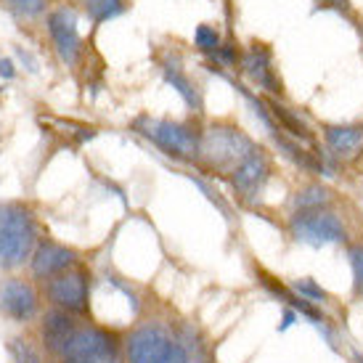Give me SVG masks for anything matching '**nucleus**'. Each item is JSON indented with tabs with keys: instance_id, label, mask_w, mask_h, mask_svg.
Listing matches in <instances>:
<instances>
[{
	"instance_id": "obj_1",
	"label": "nucleus",
	"mask_w": 363,
	"mask_h": 363,
	"mask_svg": "<svg viewBox=\"0 0 363 363\" xmlns=\"http://www.w3.org/2000/svg\"><path fill=\"white\" fill-rule=\"evenodd\" d=\"M260 143L233 122H212L202 130L199 164L212 175H231Z\"/></svg>"
},
{
	"instance_id": "obj_2",
	"label": "nucleus",
	"mask_w": 363,
	"mask_h": 363,
	"mask_svg": "<svg viewBox=\"0 0 363 363\" xmlns=\"http://www.w3.org/2000/svg\"><path fill=\"white\" fill-rule=\"evenodd\" d=\"M125 363H186L178 329L162 321H143L122 340Z\"/></svg>"
},
{
	"instance_id": "obj_3",
	"label": "nucleus",
	"mask_w": 363,
	"mask_h": 363,
	"mask_svg": "<svg viewBox=\"0 0 363 363\" xmlns=\"http://www.w3.org/2000/svg\"><path fill=\"white\" fill-rule=\"evenodd\" d=\"M133 130L152 141L162 154L186 164H199V149H202V130L194 122L160 120L141 114L133 120Z\"/></svg>"
},
{
	"instance_id": "obj_4",
	"label": "nucleus",
	"mask_w": 363,
	"mask_h": 363,
	"mask_svg": "<svg viewBox=\"0 0 363 363\" xmlns=\"http://www.w3.org/2000/svg\"><path fill=\"white\" fill-rule=\"evenodd\" d=\"M38 247V223L21 202H0V271H13Z\"/></svg>"
},
{
	"instance_id": "obj_5",
	"label": "nucleus",
	"mask_w": 363,
	"mask_h": 363,
	"mask_svg": "<svg viewBox=\"0 0 363 363\" xmlns=\"http://www.w3.org/2000/svg\"><path fill=\"white\" fill-rule=\"evenodd\" d=\"M286 233L292 236L297 244L321 250V247H332V244L350 242V233L345 225L342 215L332 207L323 210H292L286 218Z\"/></svg>"
},
{
	"instance_id": "obj_6",
	"label": "nucleus",
	"mask_w": 363,
	"mask_h": 363,
	"mask_svg": "<svg viewBox=\"0 0 363 363\" xmlns=\"http://www.w3.org/2000/svg\"><path fill=\"white\" fill-rule=\"evenodd\" d=\"M122 342L120 337L96 323H80L77 334L72 337L69 347L64 350L59 363H120Z\"/></svg>"
},
{
	"instance_id": "obj_7",
	"label": "nucleus",
	"mask_w": 363,
	"mask_h": 363,
	"mask_svg": "<svg viewBox=\"0 0 363 363\" xmlns=\"http://www.w3.org/2000/svg\"><path fill=\"white\" fill-rule=\"evenodd\" d=\"M45 294L53 308L72 315H88L91 311V271L85 265H74L45 281Z\"/></svg>"
},
{
	"instance_id": "obj_8",
	"label": "nucleus",
	"mask_w": 363,
	"mask_h": 363,
	"mask_svg": "<svg viewBox=\"0 0 363 363\" xmlns=\"http://www.w3.org/2000/svg\"><path fill=\"white\" fill-rule=\"evenodd\" d=\"M239 72H242L247 80L255 85V91L262 96H271V99H281L286 96L284 91V80L276 67V53L268 43L252 40L242 51V61H239Z\"/></svg>"
},
{
	"instance_id": "obj_9",
	"label": "nucleus",
	"mask_w": 363,
	"mask_h": 363,
	"mask_svg": "<svg viewBox=\"0 0 363 363\" xmlns=\"http://www.w3.org/2000/svg\"><path fill=\"white\" fill-rule=\"evenodd\" d=\"M271 178H273V157L265 146H257V149L228 175L236 199L242 204H247V207H255V204L260 202L262 191H265V186H268Z\"/></svg>"
},
{
	"instance_id": "obj_10",
	"label": "nucleus",
	"mask_w": 363,
	"mask_h": 363,
	"mask_svg": "<svg viewBox=\"0 0 363 363\" xmlns=\"http://www.w3.org/2000/svg\"><path fill=\"white\" fill-rule=\"evenodd\" d=\"M48 32H51L53 48L59 53V59L64 61L67 67H74L82 51V40H80V32H77V16H74V11L67 9V6L51 11V13H48Z\"/></svg>"
},
{
	"instance_id": "obj_11",
	"label": "nucleus",
	"mask_w": 363,
	"mask_h": 363,
	"mask_svg": "<svg viewBox=\"0 0 363 363\" xmlns=\"http://www.w3.org/2000/svg\"><path fill=\"white\" fill-rule=\"evenodd\" d=\"M321 138L326 157L334 162H355L363 154V125L350 122H326L321 125Z\"/></svg>"
},
{
	"instance_id": "obj_12",
	"label": "nucleus",
	"mask_w": 363,
	"mask_h": 363,
	"mask_svg": "<svg viewBox=\"0 0 363 363\" xmlns=\"http://www.w3.org/2000/svg\"><path fill=\"white\" fill-rule=\"evenodd\" d=\"M0 313L16 323H27L38 313V292L24 279H3L0 281Z\"/></svg>"
},
{
	"instance_id": "obj_13",
	"label": "nucleus",
	"mask_w": 363,
	"mask_h": 363,
	"mask_svg": "<svg viewBox=\"0 0 363 363\" xmlns=\"http://www.w3.org/2000/svg\"><path fill=\"white\" fill-rule=\"evenodd\" d=\"M77 329H80L77 315L59 311V308H51V311L43 315V323H40V340L45 353H51L53 358H61L64 350L69 347L72 337L77 334Z\"/></svg>"
},
{
	"instance_id": "obj_14",
	"label": "nucleus",
	"mask_w": 363,
	"mask_h": 363,
	"mask_svg": "<svg viewBox=\"0 0 363 363\" xmlns=\"http://www.w3.org/2000/svg\"><path fill=\"white\" fill-rule=\"evenodd\" d=\"M77 262L80 260H77V252L72 247H64V244H56V242H40L30 257V268L35 279L48 281L53 276L74 268Z\"/></svg>"
},
{
	"instance_id": "obj_15",
	"label": "nucleus",
	"mask_w": 363,
	"mask_h": 363,
	"mask_svg": "<svg viewBox=\"0 0 363 363\" xmlns=\"http://www.w3.org/2000/svg\"><path fill=\"white\" fill-rule=\"evenodd\" d=\"M265 104H268L273 120H276V125L281 128L284 135H289V138H294V141L308 143V146L315 149V133H313L311 125L300 117V111L289 109L281 99H271V96H265Z\"/></svg>"
},
{
	"instance_id": "obj_16",
	"label": "nucleus",
	"mask_w": 363,
	"mask_h": 363,
	"mask_svg": "<svg viewBox=\"0 0 363 363\" xmlns=\"http://www.w3.org/2000/svg\"><path fill=\"white\" fill-rule=\"evenodd\" d=\"M162 72H164V80L170 82L172 88H175V93L186 101V106H189L196 117L204 114L202 91H199V85H196V82H194L191 77L181 69V61H162Z\"/></svg>"
},
{
	"instance_id": "obj_17",
	"label": "nucleus",
	"mask_w": 363,
	"mask_h": 363,
	"mask_svg": "<svg viewBox=\"0 0 363 363\" xmlns=\"http://www.w3.org/2000/svg\"><path fill=\"white\" fill-rule=\"evenodd\" d=\"M178 337H181V345L186 350V363H215V355H212L207 337L191 321L178 323Z\"/></svg>"
},
{
	"instance_id": "obj_18",
	"label": "nucleus",
	"mask_w": 363,
	"mask_h": 363,
	"mask_svg": "<svg viewBox=\"0 0 363 363\" xmlns=\"http://www.w3.org/2000/svg\"><path fill=\"white\" fill-rule=\"evenodd\" d=\"M334 204V191L321 181H311L300 186L297 191L289 196V207L292 210H323Z\"/></svg>"
},
{
	"instance_id": "obj_19",
	"label": "nucleus",
	"mask_w": 363,
	"mask_h": 363,
	"mask_svg": "<svg viewBox=\"0 0 363 363\" xmlns=\"http://www.w3.org/2000/svg\"><path fill=\"white\" fill-rule=\"evenodd\" d=\"M289 286H292L294 292L300 294L303 300H308V303H315V305H332V294L323 289L321 284L315 281L313 276H303V279H294V281H289Z\"/></svg>"
},
{
	"instance_id": "obj_20",
	"label": "nucleus",
	"mask_w": 363,
	"mask_h": 363,
	"mask_svg": "<svg viewBox=\"0 0 363 363\" xmlns=\"http://www.w3.org/2000/svg\"><path fill=\"white\" fill-rule=\"evenodd\" d=\"M122 11H125V0H85V13L93 24L117 19Z\"/></svg>"
},
{
	"instance_id": "obj_21",
	"label": "nucleus",
	"mask_w": 363,
	"mask_h": 363,
	"mask_svg": "<svg viewBox=\"0 0 363 363\" xmlns=\"http://www.w3.org/2000/svg\"><path fill=\"white\" fill-rule=\"evenodd\" d=\"M345 252H347L350 273H353V297L363 300V242H347Z\"/></svg>"
},
{
	"instance_id": "obj_22",
	"label": "nucleus",
	"mask_w": 363,
	"mask_h": 363,
	"mask_svg": "<svg viewBox=\"0 0 363 363\" xmlns=\"http://www.w3.org/2000/svg\"><path fill=\"white\" fill-rule=\"evenodd\" d=\"M194 45H196V51H202L204 56H215V53L220 51L223 45V38L220 32L215 30L212 24H199L196 27V32H194Z\"/></svg>"
},
{
	"instance_id": "obj_23",
	"label": "nucleus",
	"mask_w": 363,
	"mask_h": 363,
	"mask_svg": "<svg viewBox=\"0 0 363 363\" xmlns=\"http://www.w3.org/2000/svg\"><path fill=\"white\" fill-rule=\"evenodd\" d=\"M9 350H11L13 363H43L40 350H38L32 342H27V340H19V337H16V340H11Z\"/></svg>"
},
{
	"instance_id": "obj_24",
	"label": "nucleus",
	"mask_w": 363,
	"mask_h": 363,
	"mask_svg": "<svg viewBox=\"0 0 363 363\" xmlns=\"http://www.w3.org/2000/svg\"><path fill=\"white\" fill-rule=\"evenodd\" d=\"M11 9L16 11L19 16L30 19V16H38L45 9V0H11Z\"/></svg>"
},
{
	"instance_id": "obj_25",
	"label": "nucleus",
	"mask_w": 363,
	"mask_h": 363,
	"mask_svg": "<svg viewBox=\"0 0 363 363\" xmlns=\"http://www.w3.org/2000/svg\"><path fill=\"white\" fill-rule=\"evenodd\" d=\"M321 9H332V11H340V13H350L353 11V6H350V0H315Z\"/></svg>"
},
{
	"instance_id": "obj_26",
	"label": "nucleus",
	"mask_w": 363,
	"mask_h": 363,
	"mask_svg": "<svg viewBox=\"0 0 363 363\" xmlns=\"http://www.w3.org/2000/svg\"><path fill=\"white\" fill-rule=\"evenodd\" d=\"M0 77H6V80L13 77V64H11V59H0Z\"/></svg>"
},
{
	"instance_id": "obj_27",
	"label": "nucleus",
	"mask_w": 363,
	"mask_h": 363,
	"mask_svg": "<svg viewBox=\"0 0 363 363\" xmlns=\"http://www.w3.org/2000/svg\"><path fill=\"white\" fill-rule=\"evenodd\" d=\"M353 363H363V353H361V350H353Z\"/></svg>"
}]
</instances>
